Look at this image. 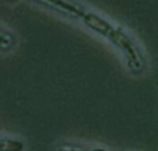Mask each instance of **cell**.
<instances>
[{
	"instance_id": "6da1fadb",
	"label": "cell",
	"mask_w": 158,
	"mask_h": 151,
	"mask_svg": "<svg viewBox=\"0 0 158 151\" xmlns=\"http://www.w3.org/2000/svg\"><path fill=\"white\" fill-rule=\"evenodd\" d=\"M81 18L88 27L107 38L124 53L128 66L134 73H140L143 69L144 62L140 50L125 33L116 30L106 20L93 13L85 12Z\"/></svg>"
},
{
	"instance_id": "7a4b0ae2",
	"label": "cell",
	"mask_w": 158,
	"mask_h": 151,
	"mask_svg": "<svg viewBox=\"0 0 158 151\" xmlns=\"http://www.w3.org/2000/svg\"><path fill=\"white\" fill-rule=\"evenodd\" d=\"M44 1H46L49 4H52L61 9H64L65 11H68L69 13H72L80 17H82L83 14L85 13L84 9L81 6L73 3H69L66 0H44Z\"/></svg>"
},
{
	"instance_id": "3957f363",
	"label": "cell",
	"mask_w": 158,
	"mask_h": 151,
	"mask_svg": "<svg viewBox=\"0 0 158 151\" xmlns=\"http://www.w3.org/2000/svg\"><path fill=\"white\" fill-rule=\"evenodd\" d=\"M24 144L21 141L3 137L1 139V151H23Z\"/></svg>"
},
{
	"instance_id": "277c9868",
	"label": "cell",
	"mask_w": 158,
	"mask_h": 151,
	"mask_svg": "<svg viewBox=\"0 0 158 151\" xmlns=\"http://www.w3.org/2000/svg\"><path fill=\"white\" fill-rule=\"evenodd\" d=\"M56 151H105L103 149H91L75 143H62L57 147Z\"/></svg>"
}]
</instances>
